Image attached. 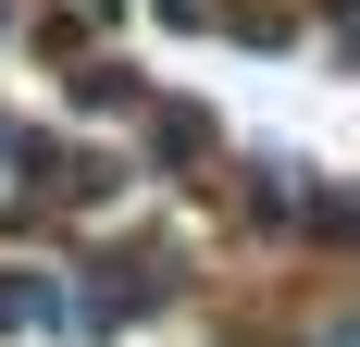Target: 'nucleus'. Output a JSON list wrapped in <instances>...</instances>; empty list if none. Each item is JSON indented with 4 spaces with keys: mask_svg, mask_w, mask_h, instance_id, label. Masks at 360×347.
<instances>
[{
    "mask_svg": "<svg viewBox=\"0 0 360 347\" xmlns=\"http://www.w3.org/2000/svg\"><path fill=\"white\" fill-rule=\"evenodd\" d=\"M0 162H13V124H0Z\"/></svg>",
    "mask_w": 360,
    "mask_h": 347,
    "instance_id": "obj_1",
    "label": "nucleus"
}]
</instances>
